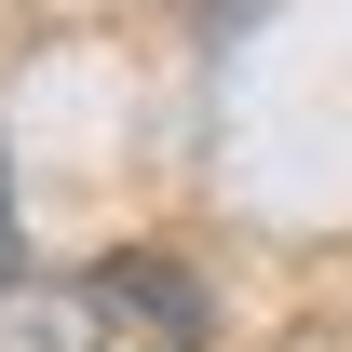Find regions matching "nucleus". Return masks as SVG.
Masks as SVG:
<instances>
[{
    "mask_svg": "<svg viewBox=\"0 0 352 352\" xmlns=\"http://www.w3.org/2000/svg\"><path fill=\"white\" fill-rule=\"evenodd\" d=\"M14 271H28V230H14V176H0V298H14Z\"/></svg>",
    "mask_w": 352,
    "mask_h": 352,
    "instance_id": "1",
    "label": "nucleus"
},
{
    "mask_svg": "<svg viewBox=\"0 0 352 352\" xmlns=\"http://www.w3.org/2000/svg\"><path fill=\"white\" fill-rule=\"evenodd\" d=\"M68 352H190V339H68Z\"/></svg>",
    "mask_w": 352,
    "mask_h": 352,
    "instance_id": "2",
    "label": "nucleus"
},
{
    "mask_svg": "<svg viewBox=\"0 0 352 352\" xmlns=\"http://www.w3.org/2000/svg\"><path fill=\"white\" fill-rule=\"evenodd\" d=\"M176 14H244V0H176Z\"/></svg>",
    "mask_w": 352,
    "mask_h": 352,
    "instance_id": "3",
    "label": "nucleus"
}]
</instances>
